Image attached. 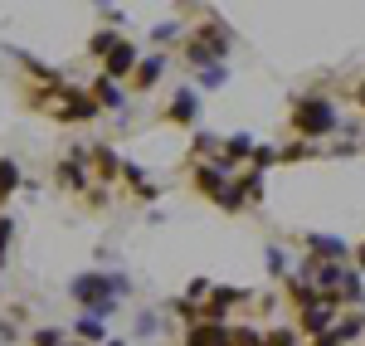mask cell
<instances>
[{"label": "cell", "mask_w": 365, "mask_h": 346, "mask_svg": "<svg viewBox=\"0 0 365 346\" xmlns=\"http://www.w3.org/2000/svg\"><path fill=\"white\" fill-rule=\"evenodd\" d=\"M336 297H341V307H361V302H365V288H361V273H356V268H346V273H341Z\"/></svg>", "instance_id": "13"}, {"label": "cell", "mask_w": 365, "mask_h": 346, "mask_svg": "<svg viewBox=\"0 0 365 346\" xmlns=\"http://www.w3.org/2000/svg\"><path fill=\"white\" fill-rule=\"evenodd\" d=\"M166 63H170L166 54H151V58H141V63H137V73H132V83H137L141 93H146V88H156V83H161V73H166Z\"/></svg>", "instance_id": "10"}, {"label": "cell", "mask_w": 365, "mask_h": 346, "mask_svg": "<svg viewBox=\"0 0 365 346\" xmlns=\"http://www.w3.org/2000/svg\"><path fill=\"white\" fill-rule=\"evenodd\" d=\"M356 98H361V108H365V78H361V88H356Z\"/></svg>", "instance_id": "31"}, {"label": "cell", "mask_w": 365, "mask_h": 346, "mask_svg": "<svg viewBox=\"0 0 365 346\" xmlns=\"http://www.w3.org/2000/svg\"><path fill=\"white\" fill-rule=\"evenodd\" d=\"M351 268H365V239H361V249H356V259H351Z\"/></svg>", "instance_id": "30"}, {"label": "cell", "mask_w": 365, "mask_h": 346, "mask_svg": "<svg viewBox=\"0 0 365 346\" xmlns=\"http://www.w3.org/2000/svg\"><path fill=\"white\" fill-rule=\"evenodd\" d=\"M175 34H180V25H175V20H166V25H156V39H161V44H166V39H175Z\"/></svg>", "instance_id": "29"}, {"label": "cell", "mask_w": 365, "mask_h": 346, "mask_svg": "<svg viewBox=\"0 0 365 346\" xmlns=\"http://www.w3.org/2000/svg\"><path fill=\"white\" fill-rule=\"evenodd\" d=\"M93 103H98V108H122V88H117L113 78L103 73V78L93 83Z\"/></svg>", "instance_id": "16"}, {"label": "cell", "mask_w": 365, "mask_h": 346, "mask_svg": "<svg viewBox=\"0 0 365 346\" xmlns=\"http://www.w3.org/2000/svg\"><path fill=\"white\" fill-rule=\"evenodd\" d=\"M239 185H244V200H263V171H244V175H234Z\"/></svg>", "instance_id": "19"}, {"label": "cell", "mask_w": 365, "mask_h": 346, "mask_svg": "<svg viewBox=\"0 0 365 346\" xmlns=\"http://www.w3.org/2000/svg\"><path fill=\"white\" fill-rule=\"evenodd\" d=\"M78 337H83V342H103V322L83 317V322H78Z\"/></svg>", "instance_id": "25"}, {"label": "cell", "mask_w": 365, "mask_h": 346, "mask_svg": "<svg viewBox=\"0 0 365 346\" xmlns=\"http://www.w3.org/2000/svg\"><path fill=\"white\" fill-rule=\"evenodd\" d=\"M268 268H273V273H287V254H282V249H268Z\"/></svg>", "instance_id": "27"}, {"label": "cell", "mask_w": 365, "mask_h": 346, "mask_svg": "<svg viewBox=\"0 0 365 346\" xmlns=\"http://www.w3.org/2000/svg\"><path fill=\"white\" fill-rule=\"evenodd\" d=\"M263 346H302V342H297V332H292V327H273V332L263 337Z\"/></svg>", "instance_id": "20"}, {"label": "cell", "mask_w": 365, "mask_h": 346, "mask_svg": "<svg viewBox=\"0 0 365 346\" xmlns=\"http://www.w3.org/2000/svg\"><path fill=\"white\" fill-rule=\"evenodd\" d=\"M225 78H229L225 63H220V68H205V73H200V88H225Z\"/></svg>", "instance_id": "24"}, {"label": "cell", "mask_w": 365, "mask_h": 346, "mask_svg": "<svg viewBox=\"0 0 365 346\" xmlns=\"http://www.w3.org/2000/svg\"><path fill=\"white\" fill-rule=\"evenodd\" d=\"M98 113H103V108L93 103V93H73V88H68V93H63V103H58V113H54V117H63V122H93Z\"/></svg>", "instance_id": "5"}, {"label": "cell", "mask_w": 365, "mask_h": 346, "mask_svg": "<svg viewBox=\"0 0 365 346\" xmlns=\"http://www.w3.org/2000/svg\"><path fill=\"white\" fill-rule=\"evenodd\" d=\"M29 346H68V337L54 332V327H44V332H34V337H29Z\"/></svg>", "instance_id": "21"}, {"label": "cell", "mask_w": 365, "mask_h": 346, "mask_svg": "<svg viewBox=\"0 0 365 346\" xmlns=\"http://www.w3.org/2000/svg\"><path fill=\"white\" fill-rule=\"evenodd\" d=\"M361 332H365V317H361V312H346V317H336V327H331V337H336L341 346L361 342Z\"/></svg>", "instance_id": "14"}, {"label": "cell", "mask_w": 365, "mask_h": 346, "mask_svg": "<svg viewBox=\"0 0 365 346\" xmlns=\"http://www.w3.org/2000/svg\"><path fill=\"white\" fill-rule=\"evenodd\" d=\"M229 180H234V175H229L225 166H220V161H195V185H200V195H210L215 205L225 200Z\"/></svg>", "instance_id": "3"}, {"label": "cell", "mask_w": 365, "mask_h": 346, "mask_svg": "<svg viewBox=\"0 0 365 346\" xmlns=\"http://www.w3.org/2000/svg\"><path fill=\"white\" fill-rule=\"evenodd\" d=\"M307 156H317L312 142H297V146H287V151H278V161H307Z\"/></svg>", "instance_id": "22"}, {"label": "cell", "mask_w": 365, "mask_h": 346, "mask_svg": "<svg viewBox=\"0 0 365 346\" xmlns=\"http://www.w3.org/2000/svg\"><path fill=\"white\" fill-rule=\"evenodd\" d=\"M137 63H141V54H137V44H127V39H122V44H117L113 54L103 58V73H108V78H127V73H137Z\"/></svg>", "instance_id": "6"}, {"label": "cell", "mask_w": 365, "mask_h": 346, "mask_svg": "<svg viewBox=\"0 0 365 346\" xmlns=\"http://www.w3.org/2000/svg\"><path fill=\"white\" fill-rule=\"evenodd\" d=\"M229 332H234V346H263V337L253 327H229Z\"/></svg>", "instance_id": "26"}, {"label": "cell", "mask_w": 365, "mask_h": 346, "mask_svg": "<svg viewBox=\"0 0 365 346\" xmlns=\"http://www.w3.org/2000/svg\"><path fill=\"white\" fill-rule=\"evenodd\" d=\"M249 156H253V137H249V132H234V137L225 142V161H220V166L234 175V166H239V161H249Z\"/></svg>", "instance_id": "11"}, {"label": "cell", "mask_w": 365, "mask_h": 346, "mask_svg": "<svg viewBox=\"0 0 365 346\" xmlns=\"http://www.w3.org/2000/svg\"><path fill=\"white\" fill-rule=\"evenodd\" d=\"M195 117H200V93L195 88H180V93L170 98V108H166V122H185V127H190Z\"/></svg>", "instance_id": "7"}, {"label": "cell", "mask_w": 365, "mask_h": 346, "mask_svg": "<svg viewBox=\"0 0 365 346\" xmlns=\"http://www.w3.org/2000/svg\"><path fill=\"white\" fill-rule=\"evenodd\" d=\"M10 190H20V166L5 156V161H0V200H5Z\"/></svg>", "instance_id": "18"}, {"label": "cell", "mask_w": 365, "mask_h": 346, "mask_svg": "<svg viewBox=\"0 0 365 346\" xmlns=\"http://www.w3.org/2000/svg\"><path fill=\"white\" fill-rule=\"evenodd\" d=\"M88 161H93V171H98V180H117L122 175V156H117L113 146H88Z\"/></svg>", "instance_id": "9"}, {"label": "cell", "mask_w": 365, "mask_h": 346, "mask_svg": "<svg viewBox=\"0 0 365 346\" xmlns=\"http://www.w3.org/2000/svg\"><path fill=\"white\" fill-rule=\"evenodd\" d=\"M253 171H268V166H273V161H278V151H273V146H253Z\"/></svg>", "instance_id": "23"}, {"label": "cell", "mask_w": 365, "mask_h": 346, "mask_svg": "<svg viewBox=\"0 0 365 346\" xmlns=\"http://www.w3.org/2000/svg\"><path fill=\"white\" fill-rule=\"evenodd\" d=\"M336 103L331 98H322V93H307V98H297L292 103V132L312 142V137H331L336 132Z\"/></svg>", "instance_id": "1"}, {"label": "cell", "mask_w": 365, "mask_h": 346, "mask_svg": "<svg viewBox=\"0 0 365 346\" xmlns=\"http://www.w3.org/2000/svg\"><path fill=\"white\" fill-rule=\"evenodd\" d=\"M54 175H58V185H68V190H88V171H83V161H58Z\"/></svg>", "instance_id": "15"}, {"label": "cell", "mask_w": 365, "mask_h": 346, "mask_svg": "<svg viewBox=\"0 0 365 346\" xmlns=\"http://www.w3.org/2000/svg\"><path fill=\"white\" fill-rule=\"evenodd\" d=\"M117 288H122V278H108V273H78V278L68 283V292H73L83 307H93V312H113Z\"/></svg>", "instance_id": "2"}, {"label": "cell", "mask_w": 365, "mask_h": 346, "mask_svg": "<svg viewBox=\"0 0 365 346\" xmlns=\"http://www.w3.org/2000/svg\"><path fill=\"white\" fill-rule=\"evenodd\" d=\"M10 230H15V225H10V215H0V263H5V244H10Z\"/></svg>", "instance_id": "28"}, {"label": "cell", "mask_w": 365, "mask_h": 346, "mask_svg": "<svg viewBox=\"0 0 365 346\" xmlns=\"http://www.w3.org/2000/svg\"><path fill=\"white\" fill-rule=\"evenodd\" d=\"M302 244H307V249H312L322 263H346V259H356V249H351L346 239H336V234H302Z\"/></svg>", "instance_id": "4"}, {"label": "cell", "mask_w": 365, "mask_h": 346, "mask_svg": "<svg viewBox=\"0 0 365 346\" xmlns=\"http://www.w3.org/2000/svg\"><path fill=\"white\" fill-rule=\"evenodd\" d=\"M200 44H205V49H215V54L225 58L229 54V44H234V34H229L225 25H220V20H210V25H200V34H195Z\"/></svg>", "instance_id": "12"}, {"label": "cell", "mask_w": 365, "mask_h": 346, "mask_svg": "<svg viewBox=\"0 0 365 346\" xmlns=\"http://www.w3.org/2000/svg\"><path fill=\"white\" fill-rule=\"evenodd\" d=\"M249 292H239V288H210V302H205V322H225V312L234 307V302H244Z\"/></svg>", "instance_id": "8"}, {"label": "cell", "mask_w": 365, "mask_h": 346, "mask_svg": "<svg viewBox=\"0 0 365 346\" xmlns=\"http://www.w3.org/2000/svg\"><path fill=\"white\" fill-rule=\"evenodd\" d=\"M117 44H122V39H117V29H98V34L88 39V49H93L98 58H108V54L117 49Z\"/></svg>", "instance_id": "17"}]
</instances>
